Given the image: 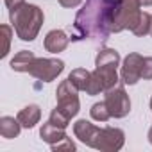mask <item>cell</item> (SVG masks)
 <instances>
[{
  "instance_id": "1",
  "label": "cell",
  "mask_w": 152,
  "mask_h": 152,
  "mask_svg": "<svg viewBox=\"0 0 152 152\" xmlns=\"http://www.w3.org/2000/svg\"><path fill=\"white\" fill-rule=\"evenodd\" d=\"M73 36L72 41L90 39L93 43L107 41L109 29V7L107 0H86L73 20Z\"/></svg>"
},
{
  "instance_id": "2",
  "label": "cell",
  "mask_w": 152,
  "mask_h": 152,
  "mask_svg": "<svg viewBox=\"0 0 152 152\" xmlns=\"http://www.w3.org/2000/svg\"><path fill=\"white\" fill-rule=\"evenodd\" d=\"M73 134L86 147L102 150V152H116L125 143V134L118 127H97L88 120H77L73 124Z\"/></svg>"
},
{
  "instance_id": "3",
  "label": "cell",
  "mask_w": 152,
  "mask_h": 152,
  "mask_svg": "<svg viewBox=\"0 0 152 152\" xmlns=\"http://www.w3.org/2000/svg\"><path fill=\"white\" fill-rule=\"evenodd\" d=\"M9 20H11V25H13L16 36L22 41H34L36 36L39 34L45 16L38 6L25 2L22 7L9 11Z\"/></svg>"
},
{
  "instance_id": "4",
  "label": "cell",
  "mask_w": 152,
  "mask_h": 152,
  "mask_svg": "<svg viewBox=\"0 0 152 152\" xmlns=\"http://www.w3.org/2000/svg\"><path fill=\"white\" fill-rule=\"evenodd\" d=\"M109 7V29L111 32L132 31L141 16L140 0H107Z\"/></svg>"
},
{
  "instance_id": "5",
  "label": "cell",
  "mask_w": 152,
  "mask_h": 152,
  "mask_svg": "<svg viewBox=\"0 0 152 152\" xmlns=\"http://www.w3.org/2000/svg\"><path fill=\"white\" fill-rule=\"evenodd\" d=\"M64 70V63L56 57H36L29 66V75L43 83H52Z\"/></svg>"
},
{
  "instance_id": "6",
  "label": "cell",
  "mask_w": 152,
  "mask_h": 152,
  "mask_svg": "<svg viewBox=\"0 0 152 152\" xmlns=\"http://www.w3.org/2000/svg\"><path fill=\"white\" fill-rule=\"evenodd\" d=\"M104 93H106L104 102H106V106L111 113V118H125L131 111V99L125 93L124 86L118 83L116 86L109 88Z\"/></svg>"
},
{
  "instance_id": "7",
  "label": "cell",
  "mask_w": 152,
  "mask_h": 152,
  "mask_svg": "<svg viewBox=\"0 0 152 152\" xmlns=\"http://www.w3.org/2000/svg\"><path fill=\"white\" fill-rule=\"evenodd\" d=\"M77 88H75L68 79L63 81L57 86L56 91V99H57V107L61 111H64L70 118H73L81 109V102H79V95H77Z\"/></svg>"
},
{
  "instance_id": "8",
  "label": "cell",
  "mask_w": 152,
  "mask_h": 152,
  "mask_svg": "<svg viewBox=\"0 0 152 152\" xmlns=\"http://www.w3.org/2000/svg\"><path fill=\"white\" fill-rule=\"evenodd\" d=\"M141 63H143L141 54H138V52L127 54V57L122 63V72H120V77H122L124 84L134 86L141 79Z\"/></svg>"
},
{
  "instance_id": "9",
  "label": "cell",
  "mask_w": 152,
  "mask_h": 152,
  "mask_svg": "<svg viewBox=\"0 0 152 152\" xmlns=\"http://www.w3.org/2000/svg\"><path fill=\"white\" fill-rule=\"evenodd\" d=\"M68 43H70V38L64 34V31H61V29H54V31H50L47 36H45V50L47 52H50V54H59V52H63L66 47H68Z\"/></svg>"
},
{
  "instance_id": "10",
  "label": "cell",
  "mask_w": 152,
  "mask_h": 152,
  "mask_svg": "<svg viewBox=\"0 0 152 152\" xmlns=\"http://www.w3.org/2000/svg\"><path fill=\"white\" fill-rule=\"evenodd\" d=\"M16 118H18V122L22 124V127L32 129V127H36V124H39V120H41V109H39L38 104H29V106H25V107L18 113Z\"/></svg>"
},
{
  "instance_id": "11",
  "label": "cell",
  "mask_w": 152,
  "mask_h": 152,
  "mask_svg": "<svg viewBox=\"0 0 152 152\" xmlns=\"http://www.w3.org/2000/svg\"><path fill=\"white\" fill-rule=\"evenodd\" d=\"M39 136H41V140H43L45 143H48V145H56V143H59L61 140L66 138V132H64V129L56 127L54 124L47 122V124L41 125V129H39Z\"/></svg>"
},
{
  "instance_id": "12",
  "label": "cell",
  "mask_w": 152,
  "mask_h": 152,
  "mask_svg": "<svg viewBox=\"0 0 152 152\" xmlns=\"http://www.w3.org/2000/svg\"><path fill=\"white\" fill-rule=\"evenodd\" d=\"M22 131V124L18 122V118L13 116H2L0 118V134L6 140H13L20 134Z\"/></svg>"
},
{
  "instance_id": "13",
  "label": "cell",
  "mask_w": 152,
  "mask_h": 152,
  "mask_svg": "<svg viewBox=\"0 0 152 152\" xmlns=\"http://www.w3.org/2000/svg\"><path fill=\"white\" fill-rule=\"evenodd\" d=\"M95 66H120V54L115 48H102L95 57Z\"/></svg>"
},
{
  "instance_id": "14",
  "label": "cell",
  "mask_w": 152,
  "mask_h": 152,
  "mask_svg": "<svg viewBox=\"0 0 152 152\" xmlns=\"http://www.w3.org/2000/svg\"><path fill=\"white\" fill-rule=\"evenodd\" d=\"M34 59H36L34 52H31V50H20L11 59V68L15 72H29V66H31V63Z\"/></svg>"
},
{
  "instance_id": "15",
  "label": "cell",
  "mask_w": 152,
  "mask_h": 152,
  "mask_svg": "<svg viewBox=\"0 0 152 152\" xmlns=\"http://www.w3.org/2000/svg\"><path fill=\"white\" fill-rule=\"evenodd\" d=\"M90 75H91V72H88V70H84V68H75V70L70 72L68 81H70L75 88H77L79 91H86L88 83H90Z\"/></svg>"
},
{
  "instance_id": "16",
  "label": "cell",
  "mask_w": 152,
  "mask_h": 152,
  "mask_svg": "<svg viewBox=\"0 0 152 152\" xmlns=\"http://www.w3.org/2000/svg\"><path fill=\"white\" fill-rule=\"evenodd\" d=\"M104 91H106V86H104V81L100 77V73L97 70H93L91 75H90V83H88V88H86V95L95 97V95L104 93Z\"/></svg>"
},
{
  "instance_id": "17",
  "label": "cell",
  "mask_w": 152,
  "mask_h": 152,
  "mask_svg": "<svg viewBox=\"0 0 152 152\" xmlns=\"http://www.w3.org/2000/svg\"><path fill=\"white\" fill-rule=\"evenodd\" d=\"M150 27H152V15L141 11V16H140V20H138L136 27H134L131 32H132L134 36H138V38H143V36L150 34Z\"/></svg>"
},
{
  "instance_id": "18",
  "label": "cell",
  "mask_w": 152,
  "mask_h": 152,
  "mask_svg": "<svg viewBox=\"0 0 152 152\" xmlns=\"http://www.w3.org/2000/svg\"><path fill=\"white\" fill-rule=\"evenodd\" d=\"M90 115H91V118L97 120V122H107V120L111 118V113H109L106 102H97V104H93L91 109H90Z\"/></svg>"
},
{
  "instance_id": "19",
  "label": "cell",
  "mask_w": 152,
  "mask_h": 152,
  "mask_svg": "<svg viewBox=\"0 0 152 152\" xmlns=\"http://www.w3.org/2000/svg\"><path fill=\"white\" fill-rule=\"evenodd\" d=\"M70 116L64 113V111H61L57 106H56V109L50 113V116H48V122L50 124H54L56 127H61V129H66L68 127V124H70Z\"/></svg>"
},
{
  "instance_id": "20",
  "label": "cell",
  "mask_w": 152,
  "mask_h": 152,
  "mask_svg": "<svg viewBox=\"0 0 152 152\" xmlns=\"http://www.w3.org/2000/svg\"><path fill=\"white\" fill-rule=\"evenodd\" d=\"M2 34H4V50H2V57H6L7 54H9V45H11V38H13V29H11V25H7V23H4L2 27Z\"/></svg>"
},
{
  "instance_id": "21",
  "label": "cell",
  "mask_w": 152,
  "mask_h": 152,
  "mask_svg": "<svg viewBox=\"0 0 152 152\" xmlns=\"http://www.w3.org/2000/svg\"><path fill=\"white\" fill-rule=\"evenodd\" d=\"M50 148H52L54 152H57V150H72V152H73V150L77 148V147H75V143H73V141H72V140L66 136V138H64V140H61L59 143H56V145H50Z\"/></svg>"
},
{
  "instance_id": "22",
  "label": "cell",
  "mask_w": 152,
  "mask_h": 152,
  "mask_svg": "<svg viewBox=\"0 0 152 152\" xmlns=\"http://www.w3.org/2000/svg\"><path fill=\"white\" fill-rule=\"evenodd\" d=\"M141 79L150 81L152 79V57H143L141 63Z\"/></svg>"
},
{
  "instance_id": "23",
  "label": "cell",
  "mask_w": 152,
  "mask_h": 152,
  "mask_svg": "<svg viewBox=\"0 0 152 152\" xmlns=\"http://www.w3.org/2000/svg\"><path fill=\"white\" fill-rule=\"evenodd\" d=\"M4 2H6L7 9H9V11H13V9H18V7H22V6L25 4V0H4Z\"/></svg>"
},
{
  "instance_id": "24",
  "label": "cell",
  "mask_w": 152,
  "mask_h": 152,
  "mask_svg": "<svg viewBox=\"0 0 152 152\" xmlns=\"http://www.w3.org/2000/svg\"><path fill=\"white\" fill-rule=\"evenodd\" d=\"M81 2H83V0H59V4H61L63 7H68V9H72V7H77Z\"/></svg>"
},
{
  "instance_id": "25",
  "label": "cell",
  "mask_w": 152,
  "mask_h": 152,
  "mask_svg": "<svg viewBox=\"0 0 152 152\" xmlns=\"http://www.w3.org/2000/svg\"><path fill=\"white\" fill-rule=\"evenodd\" d=\"M140 4H141V7H148V6H152V0H140Z\"/></svg>"
},
{
  "instance_id": "26",
  "label": "cell",
  "mask_w": 152,
  "mask_h": 152,
  "mask_svg": "<svg viewBox=\"0 0 152 152\" xmlns=\"http://www.w3.org/2000/svg\"><path fill=\"white\" fill-rule=\"evenodd\" d=\"M147 138H148V141H150V145H152V127L148 129V134H147Z\"/></svg>"
},
{
  "instance_id": "27",
  "label": "cell",
  "mask_w": 152,
  "mask_h": 152,
  "mask_svg": "<svg viewBox=\"0 0 152 152\" xmlns=\"http://www.w3.org/2000/svg\"><path fill=\"white\" fill-rule=\"evenodd\" d=\"M150 109H152V99H150Z\"/></svg>"
},
{
  "instance_id": "28",
  "label": "cell",
  "mask_w": 152,
  "mask_h": 152,
  "mask_svg": "<svg viewBox=\"0 0 152 152\" xmlns=\"http://www.w3.org/2000/svg\"><path fill=\"white\" fill-rule=\"evenodd\" d=\"M150 36H152V27H150Z\"/></svg>"
}]
</instances>
